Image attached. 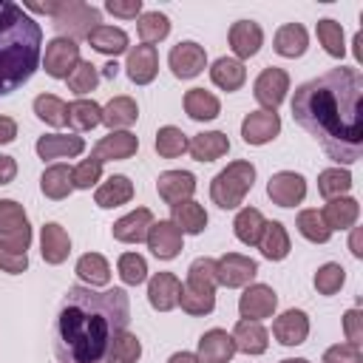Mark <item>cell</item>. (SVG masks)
Returning <instances> with one entry per match:
<instances>
[{"label": "cell", "instance_id": "6da1fadb", "mask_svg": "<svg viewBox=\"0 0 363 363\" xmlns=\"http://www.w3.org/2000/svg\"><path fill=\"white\" fill-rule=\"evenodd\" d=\"M295 122L337 164H352L363 153V77L357 68H332L295 88Z\"/></svg>", "mask_w": 363, "mask_h": 363}, {"label": "cell", "instance_id": "7a4b0ae2", "mask_svg": "<svg viewBox=\"0 0 363 363\" xmlns=\"http://www.w3.org/2000/svg\"><path fill=\"white\" fill-rule=\"evenodd\" d=\"M130 301L128 292L68 286L60 315L51 329L54 354L60 363H111L113 340L128 329Z\"/></svg>", "mask_w": 363, "mask_h": 363}, {"label": "cell", "instance_id": "3957f363", "mask_svg": "<svg viewBox=\"0 0 363 363\" xmlns=\"http://www.w3.org/2000/svg\"><path fill=\"white\" fill-rule=\"evenodd\" d=\"M43 28L17 3L0 0V96L17 91L40 65Z\"/></svg>", "mask_w": 363, "mask_h": 363}, {"label": "cell", "instance_id": "277c9868", "mask_svg": "<svg viewBox=\"0 0 363 363\" xmlns=\"http://www.w3.org/2000/svg\"><path fill=\"white\" fill-rule=\"evenodd\" d=\"M252 184H255V164L247 159H235L221 173L213 176L210 199L221 210H235L238 204H244V196L252 190Z\"/></svg>", "mask_w": 363, "mask_h": 363}, {"label": "cell", "instance_id": "5b68a950", "mask_svg": "<svg viewBox=\"0 0 363 363\" xmlns=\"http://www.w3.org/2000/svg\"><path fill=\"white\" fill-rule=\"evenodd\" d=\"M54 28L60 37H68V40H88V34L102 26V11L96 6H88L82 0H65L62 9L57 11V17H51Z\"/></svg>", "mask_w": 363, "mask_h": 363}, {"label": "cell", "instance_id": "8992f818", "mask_svg": "<svg viewBox=\"0 0 363 363\" xmlns=\"http://www.w3.org/2000/svg\"><path fill=\"white\" fill-rule=\"evenodd\" d=\"M0 241L14 247V250H28L31 247V224L14 199H0Z\"/></svg>", "mask_w": 363, "mask_h": 363}, {"label": "cell", "instance_id": "52a82bcc", "mask_svg": "<svg viewBox=\"0 0 363 363\" xmlns=\"http://www.w3.org/2000/svg\"><path fill=\"white\" fill-rule=\"evenodd\" d=\"M286 91H289V74L275 65L264 68L252 82V96L264 111H275L286 99Z\"/></svg>", "mask_w": 363, "mask_h": 363}, {"label": "cell", "instance_id": "ba28073f", "mask_svg": "<svg viewBox=\"0 0 363 363\" xmlns=\"http://www.w3.org/2000/svg\"><path fill=\"white\" fill-rule=\"evenodd\" d=\"M255 275H258V264L250 255L227 252V255L216 258V284L218 286L238 289V286H247Z\"/></svg>", "mask_w": 363, "mask_h": 363}, {"label": "cell", "instance_id": "9c48e42d", "mask_svg": "<svg viewBox=\"0 0 363 363\" xmlns=\"http://www.w3.org/2000/svg\"><path fill=\"white\" fill-rule=\"evenodd\" d=\"M79 62V45L68 37H54L51 43H45V54H43V68L48 77L54 79H68V74L77 68Z\"/></svg>", "mask_w": 363, "mask_h": 363}, {"label": "cell", "instance_id": "30bf717a", "mask_svg": "<svg viewBox=\"0 0 363 363\" xmlns=\"http://www.w3.org/2000/svg\"><path fill=\"white\" fill-rule=\"evenodd\" d=\"M267 196L278 207H295L306 199V179L295 170L272 173L269 182H267Z\"/></svg>", "mask_w": 363, "mask_h": 363}, {"label": "cell", "instance_id": "8fae6325", "mask_svg": "<svg viewBox=\"0 0 363 363\" xmlns=\"http://www.w3.org/2000/svg\"><path fill=\"white\" fill-rule=\"evenodd\" d=\"M278 309V295L267 284H247L244 295L238 298V312L244 320H264L272 318Z\"/></svg>", "mask_w": 363, "mask_h": 363}, {"label": "cell", "instance_id": "7c38bea8", "mask_svg": "<svg viewBox=\"0 0 363 363\" xmlns=\"http://www.w3.org/2000/svg\"><path fill=\"white\" fill-rule=\"evenodd\" d=\"M167 65H170L173 77H179V79H193V77H199V74L207 68V54H204V48H201L199 43L184 40V43H179V45L170 48Z\"/></svg>", "mask_w": 363, "mask_h": 363}, {"label": "cell", "instance_id": "4fadbf2b", "mask_svg": "<svg viewBox=\"0 0 363 363\" xmlns=\"http://www.w3.org/2000/svg\"><path fill=\"white\" fill-rule=\"evenodd\" d=\"M147 250L159 258V261H170L182 252V244H184V235L182 230L170 221V218H162V221H153L150 230H147Z\"/></svg>", "mask_w": 363, "mask_h": 363}, {"label": "cell", "instance_id": "5bb4252c", "mask_svg": "<svg viewBox=\"0 0 363 363\" xmlns=\"http://www.w3.org/2000/svg\"><path fill=\"white\" fill-rule=\"evenodd\" d=\"M281 133V116L275 111H252L241 122V139L247 145H267Z\"/></svg>", "mask_w": 363, "mask_h": 363}, {"label": "cell", "instance_id": "9a60e30c", "mask_svg": "<svg viewBox=\"0 0 363 363\" xmlns=\"http://www.w3.org/2000/svg\"><path fill=\"white\" fill-rule=\"evenodd\" d=\"M37 156L43 162H51V159H74L85 150V139L77 136V133H45L37 139L34 145Z\"/></svg>", "mask_w": 363, "mask_h": 363}, {"label": "cell", "instance_id": "2e32d148", "mask_svg": "<svg viewBox=\"0 0 363 363\" xmlns=\"http://www.w3.org/2000/svg\"><path fill=\"white\" fill-rule=\"evenodd\" d=\"M272 335L281 346H301L309 337V315L303 309H286L272 320Z\"/></svg>", "mask_w": 363, "mask_h": 363}, {"label": "cell", "instance_id": "e0dca14e", "mask_svg": "<svg viewBox=\"0 0 363 363\" xmlns=\"http://www.w3.org/2000/svg\"><path fill=\"white\" fill-rule=\"evenodd\" d=\"M227 40H230V48H233L235 60L241 62V60H250V57L258 54L261 43H264V31H261V26L255 20H235L230 26Z\"/></svg>", "mask_w": 363, "mask_h": 363}, {"label": "cell", "instance_id": "ac0fdd59", "mask_svg": "<svg viewBox=\"0 0 363 363\" xmlns=\"http://www.w3.org/2000/svg\"><path fill=\"white\" fill-rule=\"evenodd\" d=\"M125 71H128V79L136 82V85H147L156 79L159 74V54H156V45H133L128 51V62H125Z\"/></svg>", "mask_w": 363, "mask_h": 363}, {"label": "cell", "instance_id": "d6986e66", "mask_svg": "<svg viewBox=\"0 0 363 363\" xmlns=\"http://www.w3.org/2000/svg\"><path fill=\"white\" fill-rule=\"evenodd\" d=\"M136 150H139V139L130 130H111L94 145L91 156L99 162H122V159H130Z\"/></svg>", "mask_w": 363, "mask_h": 363}, {"label": "cell", "instance_id": "ffe728a7", "mask_svg": "<svg viewBox=\"0 0 363 363\" xmlns=\"http://www.w3.org/2000/svg\"><path fill=\"white\" fill-rule=\"evenodd\" d=\"M156 190H159L162 201L173 207L179 201H187L196 193V176L190 170H164L156 179Z\"/></svg>", "mask_w": 363, "mask_h": 363}, {"label": "cell", "instance_id": "44dd1931", "mask_svg": "<svg viewBox=\"0 0 363 363\" xmlns=\"http://www.w3.org/2000/svg\"><path fill=\"white\" fill-rule=\"evenodd\" d=\"M179 295H182V281L173 272H156L147 281V301L156 312H170L179 306Z\"/></svg>", "mask_w": 363, "mask_h": 363}, {"label": "cell", "instance_id": "7402d4cb", "mask_svg": "<svg viewBox=\"0 0 363 363\" xmlns=\"http://www.w3.org/2000/svg\"><path fill=\"white\" fill-rule=\"evenodd\" d=\"M233 354H235V340H233L230 332H224V329H207L199 337L196 357L201 363H230Z\"/></svg>", "mask_w": 363, "mask_h": 363}, {"label": "cell", "instance_id": "603a6c76", "mask_svg": "<svg viewBox=\"0 0 363 363\" xmlns=\"http://www.w3.org/2000/svg\"><path fill=\"white\" fill-rule=\"evenodd\" d=\"M150 224H153V213H150L147 207H136V210H130L128 216H122L119 221H113L111 233H113V238L122 241V244H139V241L147 238Z\"/></svg>", "mask_w": 363, "mask_h": 363}, {"label": "cell", "instance_id": "cb8c5ba5", "mask_svg": "<svg viewBox=\"0 0 363 363\" xmlns=\"http://www.w3.org/2000/svg\"><path fill=\"white\" fill-rule=\"evenodd\" d=\"M320 216H323V221H326V227H329L332 233H335V230H352V227L357 224L360 204H357V199H352V196H340V199L326 201L323 210H320Z\"/></svg>", "mask_w": 363, "mask_h": 363}, {"label": "cell", "instance_id": "d4e9b609", "mask_svg": "<svg viewBox=\"0 0 363 363\" xmlns=\"http://www.w3.org/2000/svg\"><path fill=\"white\" fill-rule=\"evenodd\" d=\"M40 252H43V261L45 264H62L71 252V238L68 233L57 224V221H48L43 224V233H40Z\"/></svg>", "mask_w": 363, "mask_h": 363}, {"label": "cell", "instance_id": "484cf974", "mask_svg": "<svg viewBox=\"0 0 363 363\" xmlns=\"http://www.w3.org/2000/svg\"><path fill=\"white\" fill-rule=\"evenodd\" d=\"M233 340H235V352L244 354H264L269 346V332L261 326V320H238L233 329Z\"/></svg>", "mask_w": 363, "mask_h": 363}, {"label": "cell", "instance_id": "4316f807", "mask_svg": "<svg viewBox=\"0 0 363 363\" xmlns=\"http://www.w3.org/2000/svg\"><path fill=\"white\" fill-rule=\"evenodd\" d=\"M187 150L196 162H216V159L230 153V139L221 130H204V133H196L190 139Z\"/></svg>", "mask_w": 363, "mask_h": 363}, {"label": "cell", "instance_id": "83f0119b", "mask_svg": "<svg viewBox=\"0 0 363 363\" xmlns=\"http://www.w3.org/2000/svg\"><path fill=\"white\" fill-rule=\"evenodd\" d=\"M130 199H133V182H130L128 176H122V173L105 179V182L96 187V193H94V201H96L102 210L122 207V204H128Z\"/></svg>", "mask_w": 363, "mask_h": 363}, {"label": "cell", "instance_id": "f1b7e54d", "mask_svg": "<svg viewBox=\"0 0 363 363\" xmlns=\"http://www.w3.org/2000/svg\"><path fill=\"white\" fill-rule=\"evenodd\" d=\"M255 247L261 250V255H264L267 261H284V258L289 255V250H292L289 233H286V227H284L281 221H267V224H264V233H261V238H258Z\"/></svg>", "mask_w": 363, "mask_h": 363}, {"label": "cell", "instance_id": "f546056e", "mask_svg": "<svg viewBox=\"0 0 363 363\" xmlns=\"http://www.w3.org/2000/svg\"><path fill=\"white\" fill-rule=\"evenodd\" d=\"M309 45V34L301 23H284L278 31H275V40H272V48L286 57V60H295V57H303Z\"/></svg>", "mask_w": 363, "mask_h": 363}, {"label": "cell", "instance_id": "4dcf8cb0", "mask_svg": "<svg viewBox=\"0 0 363 363\" xmlns=\"http://www.w3.org/2000/svg\"><path fill=\"white\" fill-rule=\"evenodd\" d=\"M170 221L182 230V235H184V233H187V235H199V233H204V227H207V210H204L199 201L187 199V201H179V204L170 207Z\"/></svg>", "mask_w": 363, "mask_h": 363}, {"label": "cell", "instance_id": "1f68e13d", "mask_svg": "<svg viewBox=\"0 0 363 363\" xmlns=\"http://www.w3.org/2000/svg\"><path fill=\"white\" fill-rule=\"evenodd\" d=\"M210 79H213L216 88L230 94V91H238L247 82V68L235 57H218L213 62V68H210Z\"/></svg>", "mask_w": 363, "mask_h": 363}, {"label": "cell", "instance_id": "d6a6232c", "mask_svg": "<svg viewBox=\"0 0 363 363\" xmlns=\"http://www.w3.org/2000/svg\"><path fill=\"white\" fill-rule=\"evenodd\" d=\"M184 113L193 122H210L221 113V102H218L216 94L204 91V88H190L184 94Z\"/></svg>", "mask_w": 363, "mask_h": 363}, {"label": "cell", "instance_id": "836d02e7", "mask_svg": "<svg viewBox=\"0 0 363 363\" xmlns=\"http://www.w3.org/2000/svg\"><path fill=\"white\" fill-rule=\"evenodd\" d=\"M40 190L45 199H54V201H62L71 196L74 184H71V167L68 164H51L43 170L40 176Z\"/></svg>", "mask_w": 363, "mask_h": 363}, {"label": "cell", "instance_id": "e575fe53", "mask_svg": "<svg viewBox=\"0 0 363 363\" xmlns=\"http://www.w3.org/2000/svg\"><path fill=\"white\" fill-rule=\"evenodd\" d=\"M139 108L130 96H113L105 108H102V125H108L111 130H125L136 122Z\"/></svg>", "mask_w": 363, "mask_h": 363}, {"label": "cell", "instance_id": "d590c367", "mask_svg": "<svg viewBox=\"0 0 363 363\" xmlns=\"http://www.w3.org/2000/svg\"><path fill=\"white\" fill-rule=\"evenodd\" d=\"M264 224H267V218L261 216L258 207H241L238 216H235V221H233V230H235V238L241 244L255 247L258 238H261V233H264Z\"/></svg>", "mask_w": 363, "mask_h": 363}, {"label": "cell", "instance_id": "8d00e7d4", "mask_svg": "<svg viewBox=\"0 0 363 363\" xmlns=\"http://www.w3.org/2000/svg\"><path fill=\"white\" fill-rule=\"evenodd\" d=\"M88 43L99 51V54H108V57H119L128 51V34L116 26H96L91 34H88Z\"/></svg>", "mask_w": 363, "mask_h": 363}, {"label": "cell", "instance_id": "74e56055", "mask_svg": "<svg viewBox=\"0 0 363 363\" xmlns=\"http://www.w3.org/2000/svg\"><path fill=\"white\" fill-rule=\"evenodd\" d=\"M99 122H102V105H96L94 99H74L68 105V128H74L77 133L94 130Z\"/></svg>", "mask_w": 363, "mask_h": 363}, {"label": "cell", "instance_id": "f35d334b", "mask_svg": "<svg viewBox=\"0 0 363 363\" xmlns=\"http://www.w3.org/2000/svg\"><path fill=\"white\" fill-rule=\"evenodd\" d=\"M352 190V173L346 167H326L318 173V193L332 201V199H340Z\"/></svg>", "mask_w": 363, "mask_h": 363}, {"label": "cell", "instance_id": "ab89813d", "mask_svg": "<svg viewBox=\"0 0 363 363\" xmlns=\"http://www.w3.org/2000/svg\"><path fill=\"white\" fill-rule=\"evenodd\" d=\"M77 275L79 281H85L91 289L94 286H105L111 281V267L105 261V255L99 252H85L79 261H77Z\"/></svg>", "mask_w": 363, "mask_h": 363}, {"label": "cell", "instance_id": "60d3db41", "mask_svg": "<svg viewBox=\"0 0 363 363\" xmlns=\"http://www.w3.org/2000/svg\"><path fill=\"white\" fill-rule=\"evenodd\" d=\"M136 31H139V40L145 45H153V43H162L170 34V20L162 11H142L139 20H136Z\"/></svg>", "mask_w": 363, "mask_h": 363}, {"label": "cell", "instance_id": "b9f144b4", "mask_svg": "<svg viewBox=\"0 0 363 363\" xmlns=\"http://www.w3.org/2000/svg\"><path fill=\"white\" fill-rule=\"evenodd\" d=\"M34 113H37L40 122H45L51 128L68 125V105L60 96H54V94H40L34 99Z\"/></svg>", "mask_w": 363, "mask_h": 363}, {"label": "cell", "instance_id": "7bdbcfd3", "mask_svg": "<svg viewBox=\"0 0 363 363\" xmlns=\"http://www.w3.org/2000/svg\"><path fill=\"white\" fill-rule=\"evenodd\" d=\"M187 289H199V292H216V258H196L190 267H187V281H184Z\"/></svg>", "mask_w": 363, "mask_h": 363}, {"label": "cell", "instance_id": "ee69618b", "mask_svg": "<svg viewBox=\"0 0 363 363\" xmlns=\"http://www.w3.org/2000/svg\"><path fill=\"white\" fill-rule=\"evenodd\" d=\"M315 34H318V43L323 45V51H326L329 57H337V60H340V57L346 54V43H343V26H340L337 20H332V17L318 20Z\"/></svg>", "mask_w": 363, "mask_h": 363}, {"label": "cell", "instance_id": "f6af8a7d", "mask_svg": "<svg viewBox=\"0 0 363 363\" xmlns=\"http://www.w3.org/2000/svg\"><path fill=\"white\" fill-rule=\"evenodd\" d=\"M187 145H190L187 133H184L182 128H176V125H164V128L156 130V153H159L162 159H176V156H182V153L187 150Z\"/></svg>", "mask_w": 363, "mask_h": 363}, {"label": "cell", "instance_id": "bcb514c9", "mask_svg": "<svg viewBox=\"0 0 363 363\" xmlns=\"http://www.w3.org/2000/svg\"><path fill=\"white\" fill-rule=\"evenodd\" d=\"M295 227H298V233H301L306 241H312V244H326V241L332 238V230L326 227L320 210H301L298 218H295Z\"/></svg>", "mask_w": 363, "mask_h": 363}, {"label": "cell", "instance_id": "7dc6e473", "mask_svg": "<svg viewBox=\"0 0 363 363\" xmlns=\"http://www.w3.org/2000/svg\"><path fill=\"white\" fill-rule=\"evenodd\" d=\"M68 91L71 94H77L79 99L85 96V94H91L96 85H99V71H96V65L94 62H88V60H79L77 62V68L68 74Z\"/></svg>", "mask_w": 363, "mask_h": 363}, {"label": "cell", "instance_id": "c3c4849f", "mask_svg": "<svg viewBox=\"0 0 363 363\" xmlns=\"http://www.w3.org/2000/svg\"><path fill=\"white\" fill-rule=\"evenodd\" d=\"M116 269H119L122 284H128V286H139L147 281V261L139 252H122L116 261Z\"/></svg>", "mask_w": 363, "mask_h": 363}, {"label": "cell", "instance_id": "681fc988", "mask_svg": "<svg viewBox=\"0 0 363 363\" xmlns=\"http://www.w3.org/2000/svg\"><path fill=\"white\" fill-rule=\"evenodd\" d=\"M312 284H315V289H318L320 295H335V292H340V286L346 284V269H343L340 264L329 261V264L318 267Z\"/></svg>", "mask_w": 363, "mask_h": 363}, {"label": "cell", "instance_id": "f907efd6", "mask_svg": "<svg viewBox=\"0 0 363 363\" xmlns=\"http://www.w3.org/2000/svg\"><path fill=\"white\" fill-rule=\"evenodd\" d=\"M179 306L199 318V315H210L216 309V292H199V289H187L182 286V295H179Z\"/></svg>", "mask_w": 363, "mask_h": 363}, {"label": "cell", "instance_id": "816d5d0a", "mask_svg": "<svg viewBox=\"0 0 363 363\" xmlns=\"http://www.w3.org/2000/svg\"><path fill=\"white\" fill-rule=\"evenodd\" d=\"M142 357V343L133 332H122L111 346V363H136Z\"/></svg>", "mask_w": 363, "mask_h": 363}, {"label": "cell", "instance_id": "f5cc1de1", "mask_svg": "<svg viewBox=\"0 0 363 363\" xmlns=\"http://www.w3.org/2000/svg\"><path fill=\"white\" fill-rule=\"evenodd\" d=\"M99 179H102V162L94 159V156L82 159V162L71 170V184H74V190H91Z\"/></svg>", "mask_w": 363, "mask_h": 363}, {"label": "cell", "instance_id": "db71d44e", "mask_svg": "<svg viewBox=\"0 0 363 363\" xmlns=\"http://www.w3.org/2000/svg\"><path fill=\"white\" fill-rule=\"evenodd\" d=\"M0 269L9 272V275L26 272V269H28V252L14 250V247H9V244L0 241Z\"/></svg>", "mask_w": 363, "mask_h": 363}, {"label": "cell", "instance_id": "11a10c76", "mask_svg": "<svg viewBox=\"0 0 363 363\" xmlns=\"http://www.w3.org/2000/svg\"><path fill=\"white\" fill-rule=\"evenodd\" d=\"M323 363H363V352L354 343H335L323 352Z\"/></svg>", "mask_w": 363, "mask_h": 363}, {"label": "cell", "instance_id": "9f6ffc18", "mask_svg": "<svg viewBox=\"0 0 363 363\" xmlns=\"http://www.w3.org/2000/svg\"><path fill=\"white\" fill-rule=\"evenodd\" d=\"M343 335H346V343H354V346L363 343V312L357 306L343 315Z\"/></svg>", "mask_w": 363, "mask_h": 363}, {"label": "cell", "instance_id": "6f0895ef", "mask_svg": "<svg viewBox=\"0 0 363 363\" xmlns=\"http://www.w3.org/2000/svg\"><path fill=\"white\" fill-rule=\"evenodd\" d=\"M105 11L122 20H136L142 14V0H105Z\"/></svg>", "mask_w": 363, "mask_h": 363}, {"label": "cell", "instance_id": "680465c9", "mask_svg": "<svg viewBox=\"0 0 363 363\" xmlns=\"http://www.w3.org/2000/svg\"><path fill=\"white\" fill-rule=\"evenodd\" d=\"M65 0H51V3H26L23 9L26 11H34V14H48V17H57V11L62 9Z\"/></svg>", "mask_w": 363, "mask_h": 363}, {"label": "cell", "instance_id": "91938a15", "mask_svg": "<svg viewBox=\"0 0 363 363\" xmlns=\"http://www.w3.org/2000/svg\"><path fill=\"white\" fill-rule=\"evenodd\" d=\"M14 176H17V162H14V156H0V184L14 182Z\"/></svg>", "mask_w": 363, "mask_h": 363}, {"label": "cell", "instance_id": "94428289", "mask_svg": "<svg viewBox=\"0 0 363 363\" xmlns=\"http://www.w3.org/2000/svg\"><path fill=\"white\" fill-rule=\"evenodd\" d=\"M17 139V122L11 116H0V145H9Z\"/></svg>", "mask_w": 363, "mask_h": 363}, {"label": "cell", "instance_id": "6125c7cd", "mask_svg": "<svg viewBox=\"0 0 363 363\" xmlns=\"http://www.w3.org/2000/svg\"><path fill=\"white\" fill-rule=\"evenodd\" d=\"M349 250H352V255H354V258H363V250H360V230H357V227H352V238H349Z\"/></svg>", "mask_w": 363, "mask_h": 363}, {"label": "cell", "instance_id": "be15d7a7", "mask_svg": "<svg viewBox=\"0 0 363 363\" xmlns=\"http://www.w3.org/2000/svg\"><path fill=\"white\" fill-rule=\"evenodd\" d=\"M167 363H201V360L193 352H176V354L167 357Z\"/></svg>", "mask_w": 363, "mask_h": 363}, {"label": "cell", "instance_id": "e7e4bbea", "mask_svg": "<svg viewBox=\"0 0 363 363\" xmlns=\"http://www.w3.org/2000/svg\"><path fill=\"white\" fill-rule=\"evenodd\" d=\"M116 74H119V65H116V60H111V62H105V65H102V77H105V79H113Z\"/></svg>", "mask_w": 363, "mask_h": 363}, {"label": "cell", "instance_id": "03108f58", "mask_svg": "<svg viewBox=\"0 0 363 363\" xmlns=\"http://www.w3.org/2000/svg\"><path fill=\"white\" fill-rule=\"evenodd\" d=\"M360 45H363V34L357 31V34H354V57H357V62H363V48H360Z\"/></svg>", "mask_w": 363, "mask_h": 363}, {"label": "cell", "instance_id": "003e7915", "mask_svg": "<svg viewBox=\"0 0 363 363\" xmlns=\"http://www.w3.org/2000/svg\"><path fill=\"white\" fill-rule=\"evenodd\" d=\"M281 363H309V360H303V357H286V360H281Z\"/></svg>", "mask_w": 363, "mask_h": 363}]
</instances>
